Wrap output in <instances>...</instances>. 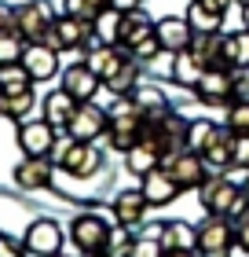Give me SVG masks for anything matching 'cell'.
Here are the masks:
<instances>
[{"label": "cell", "mask_w": 249, "mask_h": 257, "mask_svg": "<svg viewBox=\"0 0 249 257\" xmlns=\"http://www.w3.org/2000/svg\"><path fill=\"white\" fill-rule=\"evenodd\" d=\"M19 151L22 155H52L55 151V144H59V128L52 125V121H19Z\"/></svg>", "instance_id": "7c38bea8"}, {"label": "cell", "mask_w": 249, "mask_h": 257, "mask_svg": "<svg viewBox=\"0 0 249 257\" xmlns=\"http://www.w3.org/2000/svg\"><path fill=\"white\" fill-rule=\"evenodd\" d=\"M227 55L234 59V70H238V66H249V30L227 33Z\"/></svg>", "instance_id": "8d00e7d4"}, {"label": "cell", "mask_w": 249, "mask_h": 257, "mask_svg": "<svg viewBox=\"0 0 249 257\" xmlns=\"http://www.w3.org/2000/svg\"><path fill=\"white\" fill-rule=\"evenodd\" d=\"M103 8H106V0H63V15H74L85 22H96Z\"/></svg>", "instance_id": "e575fe53"}, {"label": "cell", "mask_w": 249, "mask_h": 257, "mask_svg": "<svg viewBox=\"0 0 249 257\" xmlns=\"http://www.w3.org/2000/svg\"><path fill=\"white\" fill-rule=\"evenodd\" d=\"M92 30H96V41L99 44H117V30H121V11L106 4L99 11V19L92 22Z\"/></svg>", "instance_id": "f546056e"}, {"label": "cell", "mask_w": 249, "mask_h": 257, "mask_svg": "<svg viewBox=\"0 0 249 257\" xmlns=\"http://www.w3.org/2000/svg\"><path fill=\"white\" fill-rule=\"evenodd\" d=\"M234 99H249V66L234 70V92H231V103Z\"/></svg>", "instance_id": "ab89813d"}, {"label": "cell", "mask_w": 249, "mask_h": 257, "mask_svg": "<svg viewBox=\"0 0 249 257\" xmlns=\"http://www.w3.org/2000/svg\"><path fill=\"white\" fill-rule=\"evenodd\" d=\"M37 81L30 77V70L22 63H4L0 66V92H22V88H33Z\"/></svg>", "instance_id": "1f68e13d"}, {"label": "cell", "mask_w": 249, "mask_h": 257, "mask_svg": "<svg viewBox=\"0 0 249 257\" xmlns=\"http://www.w3.org/2000/svg\"><path fill=\"white\" fill-rule=\"evenodd\" d=\"M106 128H110V114L88 99V103H77L74 118H70V125H66V136H74V140H99V136H106Z\"/></svg>", "instance_id": "8fae6325"}, {"label": "cell", "mask_w": 249, "mask_h": 257, "mask_svg": "<svg viewBox=\"0 0 249 257\" xmlns=\"http://www.w3.org/2000/svg\"><path fill=\"white\" fill-rule=\"evenodd\" d=\"M201 158L209 162V169H212V173H223V169H227L231 162H234V133H231L227 125H220V128H216V136H212V144L201 151Z\"/></svg>", "instance_id": "603a6c76"}, {"label": "cell", "mask_w": 249, "mask_h": 257, "mask_svg": "<svg viewBox=\"0 0 249 257\" xmlns=\"http://www.w3.org/2000/svg\"><path fill=\"white\" fill-rule=\"evenodd\" d=\"M161 166L172 173V180L180 184L183 191H194V188H201V180H205L209 173H212V169H209V162L201 158L198 151H180L176 158H165Z\"/></svg>", "instance_id": "30bf717a"}, {"label": "cell", "mask_w": 249, "mask_h": 257, "mask_svg": "<svg viewBox=\"0 0 249 257\" xmlns=\"http://www.w3.org/2000/svg\"><path fill=\"white\" fill-rule=\"evenodd\" d=\"M161 166V147L150 144V140H139V144H132L125 151V169L132 173V177H147L150 169Z\"/></svg>", "instance_id": "7402d4cb"}, {"label": "cell", "mask_w": 249, "mask_h": 257, "mask_svg": "<svg viewBox=\"0 0 249 257\" xmlns=\"http://www.w3.org/2000/svg\"><path fill=\"white\" fill-rule=\"evenodd\" d=\"M223 125H227L234 136H245V133H249V99H234V103H227Z\"/></svg>", "instance_id": "836d02e7"}, {"label": "cell", "mask_w": 249, "mask_h": 257, "mask_svg": "<svg viewBox=\"0 0 249 257\" xmlns=\"http://www.w3.org/2000/svg\"><path fill=\"white\" fill-rule=\"evenodd\" d=\"M139 121H143V114H139L136 107H132V99L128 96H121V107H117L114 114H110V128H106V144H110L114 151H125L132 147V144H139Z\"/></svg>", "instance_id": "8992f818"}, {"label": "cell", "mask_w": 249, "mask_h": 257, "mask_svg": "<svg viewBox=\"0 0 249 257\" xmlns=\"http://www.w3.org/2000/svg\"><path fill=\"white\" fill-rule=\"evenodd\" d=\"M106 4L117 11H132V8H143V0H106Z\"/></svg>", "instance_id": "ee69618b"}, {"label": "cell", "mask_w": 249, "mask_h": 257, "mask_svg": "<svg viewBox=\"0 0 249 257\" xmlns=\"http://www.w3.org/2000/svg\"><path fill=\"white\" fill-rule=\"evenodd\" d=\"M216 121H209V118H194L191 125H187V151H205L209 144H212V136H216Z\"/></svg>", "instance_id": "d6a6232c"}, {"label": "cell", "mask_w": 249, "mask_h": 257, "mask_svg": "<svg viewBox=\"0 0 249 257\" xmlns=\"http://www.w3.org/2000/svg\"><path fill=\"white\" fill-rule=\"evenodd\" d=\"M110 228H114V224H110L103 213H77L74 220H70V242H74L85 257L103 253L106 239H110Z\"/></svg>", "instance_id": "3957f363"}, {"label": "cell", "mask_w": 249, "mask_h": 257, "mask_svg": "<svg viewBox=\"0 0 249 257\" xmlns=\"http://www.w3.org/2000/svg\"><path fill=\"white\" fill-rule=\"evenodd\" d=\"M194 96L205 103V107H227L231 103V92H234V70H205L201 81L191 88Z\"/></svg>", "instance_id": "4fadbf2b"}, {"label": "cell", "mask_w": 249, "mask_h": 257, "mask_svg": "<svg viewBox=\"0 0 249 257\" xmlns=\"http://www.w3.org/2000/svg\"><path fill=\"white\" fill-rule=\"evenodd\" d=\"M201 74H205V63L198 59V55L187 48V52H176L172 55V66H169V77H172V85H180V88H194Z\"/></svg>", "instance_id": "cb8c5ba5"}, {"label": "cell", "mask_w": 249, "mask_h": 257, "mask_svg": "<svg viewBox=\"0 0 249 257\" xmlns=\"http://www.w3.org/2000/svg\"><path fill=\"white\" fill-rule=\"evenodd\" d=\"M201 4H205V8H212V11H223V15H227L231 0H201Z\"/></svg>", "instance_id": "f6af8a7d"}, {"label": "cell", "mask_w": 249, "mask_h": 257, "mask_svg": "<svg viewBox=\"0 0 249 257\" xmlns=\"http://www.w3.org/2000/svg\"><path fill=\"white\" fill-rule=\"evenodd\" d=\"M22 66L30 70L33 81H52L55 74H63L59 70V48H52V44H26V52H22Z\"/></svg>", "instance_id": "e0dca14e"}, {"label": "cell", "mask_w": 249, "mask_h": 257, "mask_svg": "<svg viewBox=\"0 0 249 257\" xmlns=\"http://www.w3.org/2000/svg\"><path fill=\"white\" fill-rule=\"evenodd\" d=\"M4 30H15V8L0 4V33H4Z\"/></svg>", "instance_id": "7bdbcfd3"}, {"label": "cell", "mask_w": 249, "mask_h": 257, "mask_svg": "<svg viewBox=\"0 0 249 257\" xmlns=\"http://www.w3.org/2000/svg\"><path fill=\"white\" fill-rule=\"evenodd\" d=\"M136 228H128V224H114L110 228V239H106V246H103V257H132L136 250Z\"/></svg>", "instance_id": "83f0119b"}, {"label": "cell", "mask_w": 249, "mask_h": 257, "mask_svg": "<svg viewBox=\"0 0 249 257\" xmlns=\"http://www.w3.org/2000/svg\"><path fill=\"white\" fill-rule=\"evenodd\" d=\"M161 246L165 250H198V228L187 220H169L161 224Z\"/></svg>", "instance_id": "484cf974"}, {"label": "cell", "mask_w": 249, "mask_h": 257, "mask_svg": "<svg viewBox=\"0 0 249 257\" xmlns=\"http://www.w3.org/2000/svg\"><path fill=\"white\" fill-rule=\"evenodd\" d=\"M125 59H128V52L121 48V44H96V48H88V55H85V63L96 70L103 81L110 74H117V70L125 66Z\"/></svg>", "instance_id": "44dd1931"}, {"label": "cell", "mask_w": 249, "mask_h": 257, "mask_svg": "<svg viewBox=\"0 0 249 257\" xmlns=\"http://www.w3.org/2000/svg\"><path fill=\"white\" fill-rule=\"evenodd\" d=\"M128 99H132V107L143 114V110H158V107H169V99H165V92L158 88V85H143V81H139V85L128 92Z\"/></svg>", "instance_id": "4dcf8cb0"}, {"label": "cell", "mask_w": 249, "mask_h": 257, "mask_svg": "<svg viewBox=\"0 0 249 257\" xmlns=\"http://www.w3.org/2000/svg\"><path fill=\"white\" fill-rule=\"evenodd\" d=\"M74 110H77V99L70 96L63 85H59L55 92H48V96H44V103H41V118L52 121L55 128H63V133H66L70 118H74Z\"/></svg>", "instance_id": "ffe728a7"}, {"label": "cell", "mask_w": 249, "mask_h": 257, "mask_svg": "<svg viewBox=\"0 0 249 257\" xmlns=\"http://www.w3.org/2000/svg\"><path fill=\"white\" fill-rule=\"evenodd\" d=\"M234 224L227 217H209L198 224V253L201 257H231Z\"/></svg>", "instance_id": "ba28073f"}, {"label": "cell", "mask_w": 249, "mask_h": 257, "mask_svg": "<svg viewBox=\"0 0 249 257\" xmlns=\"http://www.w3.org/2000/svg\"><path fill=\"white\" fill-rule=\"evenodd\" d=\"M103 85L110 88L117 99H121V96H128V92H132V88L139 85V59H132V55H128V59H125V66L117 70V74H110V77L103 81Z\"/></svg>", "instance_id": "f1b7e54d"}, {"label": "cell", "mask_w": 249, "mask_h": 257, "mask_svg": "<svg viewBox=\"0 0 249 257\" xmlns=\"http://www.w3.org/2000/svg\"><path fill=\"white\" fill-rule=\"evenodd\" d=\"M198 206L205 209L209 217H227V220H234L238 213H245V209H249L245 191L238 188V184H231L223 173H209V177L201 180V188H198Z\"/></svg>", "instance_id": "6da1fadb"}, {"label": "cell", "mask_w": 249, "mask_h": 257, "mask_svg": "<svg viewBox=\"0 0 249 257\" xmlns=\"http://www.w3.org/2000/svg\"><path fill=\"white\" fill-rule=\"evenodd\" d=\"M143 184V195H147V202H150V209H158V206H169V202H176V198L183 195V188L172 180V173L165 169V166H158V169H150L147 177H139Z\"/></svg>", "instance_id": "9a60e30c"}, {"label": "cell", "mask_w": 249, "mask_h": 257, "mask_svg": "<svg viewBox=\"0 0 249 257\" xmlns=\"http://www.w3.org/2000/svg\"><path fill=\"white\" fill-rule=\"evenodd\" d=\"M52 257H70V253H66V250H59V253H52Z\"/></svg>", "instance_id": "7dc6e473"}, {"label": "cell", "mask_w": 249, "mask_h": 257, "mask_svg": "<svg viewBox=\"0 0 249 257\" xmlns=\"http://www.w3.org/2000/svg\"><path fill=\"white\" fill-rule=\"evenodd\" d=\"M44 44H52V48H59V52H70V48L88 52V48H96L99 41H96V30H92V22L74 19V15H59L55 26L48 30V37H44Z\"/></svg>", "instance_id": "277c9868"}, {"label": "cell", "mask_w": 249, "mask_h": 257, "mask_svg": "<svg viewBox=\"0 0 249 257\" xmlns=\"http://www.w3.org/2000/svg\"><path fill=\"white\" fill-rule=\"evenodd\" d=\"M165 257H198V250H165Z\"/></svg>", "instance_id": "bcb514c9"}, {"label": "cell", "mask_w": 249, "mask_h": 257, "mask_svg": "<svg viewBox=\"0 0 249 257\" xmlns=\"http://www.w3.org/2000/svg\"><path fill=\"white\" fill-rule=\"evenodd\" d=\"M154 33H158L161 48L169 55L187 52L191 41H194V26L187 22V15H165V19H158V22H154Z\"/></svg>", "instance_id": "5bb4252c"}, {"label": "cell", "mask_w": 249, "mask_h": 257, "mask_svg": "<svg viewBox=\"0 0 249 257\" xmlns=\"http://www.w3.org/2000/svg\"><path fill=\"white\" fill-rule=\"evenodd\" d=\"M242 191H245V202H249V180H245V188H242Z\"/></svg>", "instance_id": "c3c4849f"}, {"label": "cell", "mask_w": 249, "mask_h": 257, "mask_svg": "<svg viewBox=\"0 0 249 257\" xmlns=\"http://www.w3.org/2000/svg\"><path fill=\"white\" fill-rule=\"evenodd\" d=\"M55 26V15L44 0H26V4L15 8V33L26 44H37L48 37V30Z\"/></svg>", "instance_id": "5b68a950"}, {"label": "cell", "mask_w": 249, "mask_h": 257, "mask_svg": "<svg viewBox=\"0 0 249 257\" xmlns=\"http://www.w3.org/2000/svg\"><path fill=\"white\" fill-rule=\"evenodd\" d=\"M234 162H238V166H249V133L234 136Z\"/></svg>", "instance_id": "b9f144b4"}, {"label": "cell", "mask_w": 249, "mask_h": 257, "mask_svg": "<svg viewBox=\"0 0 249 257\" xmlns=\"http://www.w3.org/2000/svg\"><path fill=\"white\" fill-rule=\"evenodd\" d=\"M15 184L22 191H44L55 180V158L52 155H22V162L15 166Z\"/></svg>", "instance_id": "9c48e42d"}, {"label": "cell", "mask_w": 249, "mask_h": 257, "mask_svg": "<svg viewBox=\"0 0 249 257\" xmlns=\"http://www.w3.org/2000/svg\"><path fill=\"white\" fill-rule=\"evenodd\" d=\"M147 209H150V202H147L143 188H128V191H117V198H114V220H117V224L139 228V224L147 220Z\"/></svg>", "instance_id": "ac0fdd59"}, {"label": "cell", "mask_w": 249, "mask_h": 257, "mask_svg": "<svg viewBox=\"0 0 249 257\" xmlns=\"http://www.w3.org/2000/svg\"><path fill=\"white\" fill-rule=\"evenodd\" d=\"M63 228H59V220L52 217H37L30 220L26 235H22V246H26V257H52L63 250Z\"/></svg>", "instance_id": "52a82bcc"}, {"label": "cell", "mask_w": 249, "mask_h": 257, "mask_svg": "<svg viewBox=\"0 0 249 257\" xmlns=\"http://www.w3.org/2000/svg\"><path fill=\"white\" fill-rule=\"evenodd\" d=\"M59 77H63V88H66L77 103H88V99L103 88V77H99L88 63H74V66H66Z\"/></svg>", "instance_id": "2e32d148"}, {"label": "cell", "mask_w": 249, "mask_h": 257, "mask_svg": "<svg viewBox=\"0 0 249 257\" xmlns=\"http://www.w3.org/2000/svg\"><path fill=\"white\" fill-rule=\"evenodd\" d=\"M0 257H26V246H19L11 235H0Z\"/></svg>", "instance_id": "60d3db41"}, {"label": "cell", "mask_w": 249, "mask_h": 257, "mask_svg": "<svg viewBox=\"0 0 249 257\" xmlns=\"http://www.w3.org/2000/svg\"><path fill=\"white\" fill-rule=\"evenodd\" d=\"M132 257H165V246H161V239L143 235V239H136V250H132Z\"/></svg>", "instance_id": "74e56055"}, {"label": "cell", "mask_w": 249, "mask_h": 257, "mask_svg": "<svg viewBox=\"0 0 249 257\" xmlns=\"http://www.w3.org/2000/svg\"><path fill=\"white\" fill-rule=\"evenodd\" d=\"M154 33V19L147 15L143 8H132V11H121V30H117V44L132 55V48L139 41H147Z\"/></svg>", "instance_id": "d6986e66"}, {"label": "cell", "mask_w": 249, "mask_h": 257, "mask_svg": "<svg viewBox=\"0 0 249 257\" xmlns=\"http://www.w3.org/2000/svg\"><path fill=\"white\" fill-rule=\"evenodd\" d=\"M187 22H191L194 26V33H220L223 30V11H212V8H205L201 4V0H191V4H187Z\"/></svg>", "instance_id": "4316f807"}, {"label": "cell", "mask_w": 249, "mask_h": 257, "mask_svg": "<svg viewBox=\"0 0 249 257\" xmlns=\"http://www.w3.org/2000/svg\"><path fill=\"white\" fill-rule=\"evenodd\" d=\"M22 52H26V41H22L15 30L0 33V66L4 63H22Z\"/></svg>", "instance_id": "d590c367"}, {"label": "cell", "mask_w": 249, "mask_h": 257, "mask_svg": "<svg viewBox=\"0 0 249 257\" xmlns=\"http://www.w3.org/2000/svg\"><path fill=\"white\" fill-rule=\"evenodd\" d=\"M52 158H55V169H63L66 177H77V180H92L103 169V151L96 147V140L70 136L66 144H55Z\"/></svg>", "instance_id": "7a4b0ae2"}, {"label": "cell", "mask_w": 249, "mask_h": 257, "mask_svg": "<svg viewBox=\"0 0 249 257\" xmlns=\"http://www.w3.org/2000/svg\"><path fill=\"white\" fill-rule=\"evenodd\" d=\"M234 246H238L242 253H249V209L234 217Z\"/></svg>", "instance_id": "f35d334b"}, {"label": "cell", "mask_w": 249, "mask_h": 257, "mask_svg": "<svg viewBox=\"0 0 249 257\" xmlns=\"http://www.w3.org/2000/svg\"><path fill=\"white\" fill-rule=\"evenodd\" d=\"M33 107H37V96L33 88H22V92H0V118L8 121H26Z\"/></svg>", "instance_id": "d4e9b609"}]
</instances>
